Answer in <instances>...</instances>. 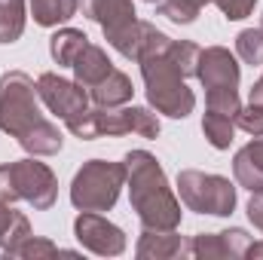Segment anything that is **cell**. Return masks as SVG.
<instances>
[{"label": "cell", "instance_id": "cell-1", "mask_svg": "<svg viewBox=\"0 0 263 260\" xmlns=\"http://www.w3.org/2000/svg\"><path fill=\"white\" fill-rule=\"evenodd\" d=\"M123 162H126L129 202L141 220V230H178L184 211L175 190L168 187L159 159L150 150H129Z\"/></svg>", "mask_w": 263, "mask_h": 260}, {"label": "cell", "instance_id": "cell-2", "mask_svg": "<svg viewBox=\"0 0 263 260\" xmlns=\"http://www.w3.org/2000/svg\"><path fill=\"white\" fill-rule=\"evenodd\" d=\"M168 46L150 49V52L138 55L141 77H144V92H147V104L156 114H165L172 120H187L193 114V107H196V95L187 86V77L181 73V67L172 62Z\"/></svg>", "mask_w": 263, "mask_h": 260}, {"label": "cell", "instance_id": "cell-3", "mask_svg": "<svg viewBox=\"0 0 263 260\" xmlns=\"http://www.w3.org/2000/svg\"><path fill=\"white\" fill-rule=\"evenodd\" d=\"M196 77L205 86V110H214V114L236 120V114L242 107V101H239L242 70H239L236 55L227 46H205L199 52Z\"/></svg>", "mask_w": 263, "mask_h": 260}, {"label": "cell", "instance_id": "cell-4", "mask_svg": "<svg viewBox=\"0 0 263 260\" xmlns=\"http://www.w3.org/2000/svg\"><path fill=\"white\" fill-rule=\"evenodd\" d=\"M159 117L153 107H89L77 120L67 123V132L80 141H95V138H117V135H141V138H156L159 135Z\"/></svg>", "mask_w": 263, "mask_h": 260}, {"label": "cell", "instance_id": "cell-5", "mask_svg": "<svg viewBox=\"0 0 263 260\" xmlns=\"http://www.w3.org/2000/svg\"><path fill=\"white\" fill-rule=\"evenodd\" d=\"M123 187H126V162L86 159L70 181V202L77 211H110Z\"/></svg>", "mask_w": 263, "mask_h": 260}, {"label": "cell", "instance_id": "cell-6", "mask_svg": "<svg viewBox=\"0 0 263 260\" xmlns=\"http://www.w3.org/2000/svg\"><path fill=\"white\" fill-rule=\"evenodd\" d=\"M40 120H46V117L40 114L37 83L25 70H6L0 77V132H6L18 141Z\"/></svg>", "mask_w": 263, "mask_h": 260}, {"label": "cell", "instance_id": "cell-7", "mask_svg": "<svg viewBox=\"0 0 263 260\" xmlns=\"http://www.w3.org/2000/svg\"><path fill=\"white\" fill-rule=\"evenodd\" d=\"M83 15L95 25H101L104 40L123 55L135 62L138 43H141V18L135 12L132 0H80Z\"/></svg>", "mask_w": 263, "mask_h": 260}, {"label": "cell", "instance_id": "cell-8", "mask_svg": "<svg viewBox=\"0 0 263 260\" xmlns=\"http://www.w3.org/2000/svg\"><path fill=\"white\" fill-rule=\"evenodd\" d=\"M178 196L196 214L230 217L236 211V187L223 175H208L199 169H184L178 175Z\"/></svg>", "mask_w": 263, "mask_h": 260}, {"label": "cell", "instance_id": "cell-9", "mask_svg": "<svg viewBox=\"0 0 263 260\" xmlns=\"http://www.w3.org/2000/svg\"><path fill=\"white\" fill-rule=\"evenodd\" d=\"M12 169V184L18 199H25L28 205H34V211H49L59 199V178L46 162H37L34 156L9 162Z\"/></svg>", "mask_w": 263, "mask_h": 260}, {"label": "cell", "instance_id": "cell-10", "mask_svg": "<svg viewBox=\"0 0 263 260\" xmlns=\"http://www.w3.org/2000/svg\"><path fill=\"white\" fill-rule=\"evenodd\" d=\"M37 95H40V101L49 107V114H55L65 126L92 107L89 92H86L77 80H65V77H59V73H52V70H46V73L37 77Z\"/></svg>", "mask_w": 263, "mask_h": 260}, {"label": "cell", "instance_id": "cell-11", "mask_svg": "<svg viewBox=\"0 0 263 260\" xmlns=\"http://www.w3.org/2000/svg\"><path fill=\"white\" fill-rule=\"evenodd\" d=\"M73 236L86 251L98 257H120L126 251V233L101 211H80L73 220Z\"/></svg>", "mask_w": 263, "mask_h": 260}, {"label": "cell", "instance_id": "cell-12", "mask_svg": "<svg viewBox=\"0 0 263 260\" xmlns=\"http://www.w3.org/2000/svg\"><path fill=\"white\" fill-rule=\"evenodd\" d=\"M248 245H251V236L242 227H230V230H220V233H196L193 242H190V257L239 260V257H245Z\"/></svg>", "mask_w": 263, "mask_h": 260}, {"label": "cell", "instance_id": "cell-13", "mask_svg": "<svg viewBox=\"0 0 263 260\" xmlns=\"http://www.w3.org/2000/svg\"><path fill=\"white\" fill-rule=\"evenodd\" d=\"M138 260H175V257H190V242L178 236V230H141Z\"/></svg>", "mask_w": 263, "mask_h": 260}, {"label": "cell", "instance_id": "cell-14", "mask_svg": "<svg viewBox=\"0 0 263 260\" xmlns=\"http://www.w3.org/2000/svg\"><path fill=\"white\" fill-rule=\"evenodd\" d=\"M132 95H135L132 77L123 73V70H117V67H114L98 86L89 89V101H92L95 107H123V104L132 101Z\"/></svg>", "mask_w": 263, "mask_h": 260}, {"label": "cell", "instance_id": "cell-15", "mask_svg": "<svg viewBox=\"0 0 263 260\" xmlns=\"http://www.w3.org/2000/svg\"><path fill=\"white\" fill-rule=\"evenodd\" d=\"M73 80L89 92L92 86H98L110 70H114V62L107 59V52L98 46V43H89L80 55H77V62H73Z\"/></svg>", "mask_w": 263, "mask_h": 260}, {"label": "cell", "instance_id": "cell-16", "mask_svg": "<svg viewBox=\"0 0 263 260\" xmlns=\"http://www.w3.org/2000/svg\"><path fill=\"white\" fill-rule=\"evenodd\" d=\"M62 144H65L62 132H59L55 123H49V120H40L34 129H28L18 138V147L25 153H31V156H55L62 150Z\"/></svg>", "mask_w": 263, "mask_h": 260}, {"label": "cell", "instance_id": "cell-17", "mask_svg": "<svg viewBox=\"0 0 263 260\" xmlns=\"http://www.w3.org/2000/svg\"><path fill=\"white\" fill-rule=\"evenodd\" d=\"M86 46H89V37L80 28H62L49 37V55L59 67H70Z\"/></svg>", "mask_w": 263, "mask_h": 260}, {"label": "cell", "instance_id": "cell-18", "mask_svg": "<svg viewBox=\"0 0 263 260\" xmlns=\"http://www.w3.org/2000/svg\"><path fill=\"white\" fill-rule=\"evenodd\" d=\"M31 236V220L28 214L15 211L9 202H0V251L9 254L22 239Z\"/></svg>", "mask_w": 263, "mask_h": 260}, {"label": "cell", "instance_id": "cell-19", "mask_svg": "<svg viewBox=\"0 0 263 260\" xmlns=\"http://www.w3.org/2000/svg\"><path fill=\"white\" fill-rule=\"evenodd\" d=\"M80 9V0H31V15L40 28H59L70 22Z\"/></svg>", "mask_w": 263, "mask_h": 260}, {"label": "cell", "instance_id": "cell-20", "mask_svg": "<svg viewBox=\"0 0 263 260\" xmlns=\"http://www.w3.org/2000/svg\"><path fill=\"white\" fill-rule=\"evenodd\" d=\"M202 135H205V141L214 150H230L233 135H236V120L223 117V114H214V110H205V117H202Z\"/></svg>", "mask_w": 263, "mask_h": 260}, {"label": "cell", "instance_id": "cell-21", "mask_svg": "<svg viewBox=\"0 0 263 260\" xmlns=\"http://www.w3.org/2000/svg\"><path fill=\"white\" fill-rule=\"evenodd\" d=\"M25 0H0V43H15L25 34Z\"/></svg>", "mask_w": 263, "mask_h": 260}, {"label": "cell", "instance_id": "cell-22", "mask_svg": "<svg viewBox=\"0 0 263 260\" xmlns=\"http://www.w3.org/2000/svg\"><path fill=\"white\" fill-rule=\"evenodd\" d=\"M211 0H159L156 3V12L165 15L168 22L175 25H193L202 12V6H208Z\"/></svg>", "mask_w": 263, "mask_h": 260}, {"label": "cell", "instance_id": "cell-23", "mask_svg": "<svg viewBox=\"0 0 263 260\" xmlns=\"http://www.w3.org/2000/svg\"><path fill=\"white\" fill-rule=\"evenodd\" d=\"M55 254H62V248L52 242V239H43V236H28V239H22L9 254H3V257H18V260H40V257H55Z\"/></svg>", "mask_w": 263, "mask_h": 260}, {"label": "cell", "instance_id": "cell-24", "mask_svg": "<svg viewBox=\"0 0 263 260\" xmlns=\"http://www.w3.org/2000/svg\"><path fill=\"white\" fill-rule=\"evenodd\" d=\"M236 55L251 67L263 65V28H245V31H239V37H236Z\"/></svg>", "mask_w": 263, "mask_h": 260}, {"label": "cell", "instance_id": "cell-25", "mask_svg": "<svg viewBox=\"0 0 263 260\" xmlns=\"http://www.w3.org/2000/svg\"><path fill=\"white\" fill-rule=\"evenodd\" d=\"M233 175H236V184L245 187L248 193H260L263 190V172L248 159L245 150H239V153L233 156Z\"/></svg>", "mask_w": 263, "mask_h": 260}, {"label": "cell", "instance_id": "cell-26", "mask_svg": "<svg viewBox=\"0 0 263 260\" xmlns=\"http://www.w3.org/2000/svg\"><path fill=\"white\" fill-rule=\"evenodd\" d=\"M199 52H202V46H196L193 40H172V46H168L172 62L181 67V73H184V77H196Z\"/></svg>", "mask_w": 263, "mask_h": 260}, {"label": "cell", "instance_id": "cell-27", "mask_svg": "<svg viewBox=\"0 0 263 260\" xmlns=\"http://www.w3.org/2000/svg\"><path fill=\"white\" fill-rule=\"evenodd\" d=\"M236 126H239L242 132H248L251 138H260L263 135V107H254V104L239 107V114H236Z\"/></svg>", "mask_w": 263, "mask_h": 260}, {"label": "cell", "instance_id": "cell-28", "mask_svg": "<svg viewBox=\"0 0 263 260\" xmlns=\"http://www.w3.org/2000/svg\"><path fill=\"white\" fill-rule=\"evenodd\" d=\"M220 12H223V18H230V22H242V18H248L251 12H254V6H257V0H211Z\"/></svg>", "mask_w": 263, "mask_h": 260}, {"label": "cell", "instance_id": "cell-29", "mask_svg": "<svg viewBox=\"0 0 263 260\" xmlns=\"http://www.w3.org/2000/svg\"><path fill=\"white\" fill-rule=\"evenodd\" d=\"M0 202H18V193H15V184H12V169L9 162L0 165Z\"/></svg>", "mask_w": 263, "mask_h": 260}, {"label": "cell", "instance_id": "cell-30", "mask_svg": "<svg viewBox=\"0 0 263 260\" xmlns=\"http://www.w3.org/2000/svg\"><path fill=\"white\" fill-rule=\"evenodd\" d=\"M245 211H248V220H251V224L263 233V190H260V193H251Z\"/></svg>", "mask_w": 263, "mask_h": 260}, {"label": "cell", "instance_id": "cell-31", "mask_svg": "<svg viewBox=\"0 0 263 260\" xmlns=\"http://www.w3.org/2000/svg\"><path fill=\"white\" fill-rule=\"evenodd\" d=\"M242 150L248 153V159H251V162H254V165L263 172V135H260V138H254V141H248Z\"/></svg>", "mask_w": 263, "mask_h": 260}, {"label": "cell", "instance_id": "cell-32", "mask_svg": "<svg viewBox=\"0 0 263 260\" xmlns=\"http://www.w3.org/2000/svg\"><path fill=\"white\" fill-rule=\"evenodd\" d=\"M248 104H254V107H263V73L254 80V86H251V92H248Z\"/></svg>", "mask_w": 263, "mask_h": 260}, {"label": "cell", "instance_id": "cell-33", "mask_svg": "<svg viewBox=\"0 0 263 260\" xmlns=\"http://www.w3.org/2000/svg\"><path fill=\"white\" fill-rule=\"evenodd\" d=\"M245 257H251V260H263V239H260V242H251V245H248Z\"/></svg>", "mask_w": 263, "mask_h": 260}, {"label": "cell", "instance_id": "cell-34", "mask_svg": "<svg viewBox=\"0 0 263 260\" xmlns=\"http://www.w3.org/2000/svg\"><path fill=\"white\" fill-rule=\"evenodd\" d=\"M144 3H153V6H156V3H159V0H144Z\"/></svg>", "mask_w": 263, "mask_h": 260}, {"label": "cell", "instance_id": "cell-35", "mask_svg": "<svg viewBox=\"0 0 263 260\" xmlns=\"http://www.w3.org/2000/svg\"><path fill=\"white\" fill-rule=\"evenodd\" d=\"M260 28H263V18H260Z\"/></svg>", "mask_w": 263, "mask_h": 260}]
</instances>
